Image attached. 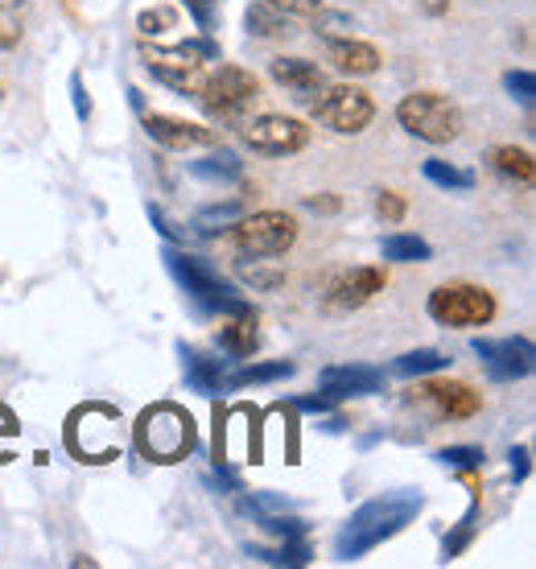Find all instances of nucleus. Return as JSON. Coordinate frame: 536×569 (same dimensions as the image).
<instances>
[{"label": "nucleus", "instance_id": "nucleus-29", "mask_svg": "<svg viewBox=\"0 0 536 569\" xmlns=\"http://www.w3.org/2000/svg\"><path fill=\"white\" fill-rule=\"evenodd\" d=\"M421 173L434 186H441V190H475V173L458 170V166H450V161H425Z\"/></svg>", "mask_w": 536, "mask_h": 569}, {"label": "nucleus", "instance_id": "nucleus-22", "mask_svg": "<svg viewBox=\"0 0 536 569\" xmlns=\"http://www.w3.org/2000/svg\"><path fill=\"white\" fill-rule=\"evenodd\" d=\"M487 161H492L495 173H504L508 182H533L536 173V161L528 149H516V144H495L492 153H487Z\"/></svg>", "mask_w": 536, "mask_h": 569}, {"label": "nucleus", "instance_id": "nucleus-18", "mask_svg": "<svg viewBox=\"0 0 536 569\" xmlns=\"http://www.w3.org/2000/svg\"><path fill=\"white\" fill-rule=\"evenodd\" d=\"M178 356H182V371H186L190 392H198V397H215V392L224 388V359L202 356V351L186 347V342L178 347Z\"/></svg>", "mask_w": 536, "mask_h": 569}, {"label": "nucleus", "instance_id": "nucleus-31", "mask_svg": "<svg viewBox=\"0 0 536 569\" xmlns=\"http://www.w3.org/2000/svg\"><path fill=\"white\" fill-rule=\"evenodd\" d=\"M483 446H446L438 455V462L441 467H454V470H475V467H483Z\"/></svg>", "mask_w": 536, "mask_h": 569}, {"label": "nucleus", "instance_id": "nucleus-6", "mask_svg": "<svg viewBox=\"0 0 536 569\" xmlns=\"http://www.w3.org/2000/svg\"><path fill=\"white\" fill-rule=\"evenodd\" d=\"M297 243V219L285 211H256L231 223V252L240 260L285 257Z\"/></svg>", "mask_w": 536, "mask_h": 569}, {"label": "nucleus", "instance_id": "nucleus-38", "mask_svg": "<svg viewBox=\"0 0 536 569\" xmlns=\"http://www.w3.org/2000/svg\"><path fill=\"white\" fill-rule=\"evenodd\" d=\"M17 42H21V26L9 9H0V50H13Z\"/></svg>", "mask_w": 536, "mask_h": 569}, {"label": "nucleus", "instance_id": "nucleus-15", "mask_svg": "<svg viewBox=\"0 0 536 569\" xmlns=\"http://www.w3.org/2000/svg\"><path fill=\"white\" fill-rule=\"evenodd\" d=\"M322 397L330 400H355V397H376L384 392V371L367 368V363H339V368H326L318 376Z\"/></svg>", "mask_w": 536, "mask_h": 569}, {"label": "nucleus", "instance_id": "nucleus-41", "mask_svg": "<svg viewBox=\"0 0 536 569\" xmlns=\"http://www.w3.org/2000/svg\"><path fill=\"white\" fill-rule=\"evenodd\" d=\"M17 417L9 413V409H0V438H17ZM0 462H9V455H4V450H0Z\"/></svg>", "mask_w": 536, "mask_h": 569}, {"label": "nucleus", "instance_id": "nucleus-19", "mask_svg": "<svg viewBox=\"0 0 536 569\" xmlns=\"http://www.w3.org/2000/svg\"><path fill=\"white\" fill-rule=\"evenodd\" d=\"M425 400L434 405V413L450 417V421H458V417H475V413H479V405H483L479 392H475L470 385H458V380L425 388Z\"/></svg>", "mask_w": 536, "mask_h": 569}, {"label": "nucleus", "instance_id": "nucleus-5", "mask_svg": "<svg viewBox=\"0 0 536 569\" xmlns=\"http://www.w3.org/2000/svg\"><path fill=\"white\" fill-rule=\"evenodd\" d=\"M67 446L83 462H108L125 450V417L112 405H83L67 421Z\"/></svg>", "mask_w": 536, "mask_h": 569}, {"label": "nucleus", "instance_id": "nucleus-35", "mask_svg": "<svg viewBox=\"0 0 536 569\" xmlns=\"http://www.w3.org/2000/svg\"><path fill=\"white\" fill-rule=\"evenodd\" d=\"M376 211H380V219H388V223H400V219H405V199H400L396 190H380Z\"/></svg>", "mask_w": 536, "mask_h": 569}, {"label": "nucleus", "instance_id": "nucleus-28", "mask_svg": "<svg viewBox=\"0 0 536 569\" xmlns=\"http://www.w3.org/2000/svg\"><path fill=\"white\" fill-rule=\"evenodd\" d=\"M244 219V202H224V207H207V211L195 214V231L198 236H215V231H227L231 223Z\"/></svg>", "mask_w": 536, "mask_h": 569}, {"label": "nucleus", "instance_id": "nucleus-3", "mask_svg": "<svg viewBox=\"0 0 536 569\" xmlns=\"http://www.w3.org/2000/svg\"><path fill=\"white\" fill-rule=\"evenodd\" d=\"M195 446V417L186 413L182 405H173V400H161L153 409H145L141 421H137V450L149 462H182Z\"/></svg>", "mask_w": 536, "mask_h": 569}, {"label": "nucleus", "instance_id": "nucleus-32", "mask_svg": "<svg viewBox=\"0 0 536 569\" xmlns=\"http://www.w3.org/2000/svg\"><path fill=\"white\" fill-rule=\"evenodd\" d=\"M504 87L512 91V100H520L524 108H533V96H536V74L533 71H508L504 74Z\"/></svg>", "mask_w": 536, "mask_h": 569}, {"label": "nucleus", "instance_id": "nucleus-45", "mask_svg": "<svg viewBox=\"0 0 536 569\" xmlns=\"http://www.w3.org/2000/svg\"><path fill=\"white\" fill-rule=\"evenodd\" d=\"M13 4H17V0H0V9H13Z\"/></svg>", "mask_w": 536, "mask_h": 569}, {"label": "nucleus", "instance_id": "nucleus-43", "mask_svg": "<svg viewBox=\"0 0 536 569\" xmlns=\"http://www.w3.org/2000/svg\"><path fill=\"white\" fill-rule=\"evenodd\" d=\"M306 207H310V211H322V214H335L343 207V202L330 199V194H318V199H306Z\"/></svg>", "mask_w": 536, "mask_h": 569}, {"label": "nucleus", "instance_id": "nucleus-2", "mask_svg": "<svg viewBox=\"0 0 536 569\" xmlns=\"http://www.w3.org/2000/svg\"><path fill=\"white\" fill-rule=\"evenodd\" d=\"M166 269H170L173 281L182 284V293L195 301L198 310L224 313V318L252 313V301L244 298L231 281H224L211 260L195 257V252H186V248H166Z\"/></svg>", "mask_w": 536, "mask_h": 569}, {"label": "nucleus", "instance_id": "nucleus-9", "mask_svg": "<svg viewBox=\"0 0 536 569\" xmlns=\"http://www.w3.org/2000/svg\"><path fill=\"white\" fill-rule=\"evenodd\" d=\"M310 116L318 124H326L330 132H339V137H355V132H364L371 120H376V103L367 91L351 83H339V87H322L318 96L310 100Z\"/></svg>", "mask_w": 536, "mask_h": 569}, {"label": "nucleus", "instance_id": "nucleus-11", "mask_svg": "<svg viewBox=\"0 0 536 569\" xmlns=\"http://www.w3.org/2000/svg\"><path fill=\"white\" fill-rule=\"evenodd\" d=\"M475 356L483 359V368L492 380L499 385H508V380H524V376H533L536 368V347L528 339H475Z\"/></svg>", "mask_w": 536, "mask_h": 569}, {"label": "nucleus", "instance_id": "nucleus-16", "mask_svg": "<svg viewBox=\"0 0 536 569\" xmlns=\"http://www.w3.org/2000/svg\"><path fill=\"white\" fill-rule=\"evenodd\" d=\"M268 74L281 87H289L301 103H310L326 87V74L318 71L314 62H306V58H272V62H268Z\"/></svg>", "mask_w": 536, "mask_h": 569}, {"label": "nucleus", "instance_id": "nucleus-25", "mask_svg": "<svg viewBox=\"0 0 536 569\" xmlns=\"http://www.w3.org/2000/svg\"><path fill=\"white\" fill-rule=\"evenodd\" d=\"M248 553L260 557V561H268V566H310L314 561V549L306 545V537H289V541H281L277 549H260V545H248Z\"/></svg>", "mask_w": 536, "mask_h": 569}, {"label": "nucleus", "instance_id": "nucleus-20", "mask_svg": "<svg viewBox=\"0 0 536 569\" xmlns=\"http://www.w3.org/2000/svg\"><path fill=\"white\" fill-rule=\"evenodd\" d=\"M260 347V330H256V318L252 313H240V318H231L227 327H219V351L231 359H248Z\"/></svg>", "mask_w": 536, "mask_h": 569}, {"label": "nucleus", "instance_id": "nucleus-8", "mask_svg": "<svg viewBox=\"0 0 536 569\" xmlns=\"http://www.w3.org/2000/svg\"><path fill=\"white\" fill-rule=\"evenodd\" d=\"M256 96H260V83H256L252 71L231 67V62H219L215 71L202 74V87H198L195 100L211 116H219V120H240L244 108H248Z\"/></svg>", "mask_w": 536, "mask_h": 569}, {"label": "nucleus", "instance_id": "nucleus-42", "mask_svg": "<svg viewBox=\"0 0 536 569\" xmlns=\"http://www.w3.org/2000/svg\"><path fill=\"white\" fill-rule=\"evenodd\" d=\"M508 458H512V479H524L528 475V446H516Z\"/></svg>", "mask_w": 536, "mask_h": 569}, {"label": "nucleus", "instance_id": "nucleus-34", "mask_svg": "<svg viewBox=\"0 0 536 569\" xmlns=\"http://www.w3.org/2000/svg\"><path fill=\"white\" fill-rule=\"evenodd\" d=\"M318 17V33L322 38H330V42H339V38H351V21L343 13H330V17H322V13H314Z\"/></svg>", "mask_w": 536, "mask_h": 569}, {"label": "nucleus", "instance_id": "nucleus-37", "mask_svg": "<svg viewBox=\"0 0 536 569\" xmlns=\"http://www.w3.org/2000/svg\"><path fill=\"white\" fill-rule=\"evenodd\" d=\"M268 4H277L285 17H314V13H322V0H268Z\"/></svg>", "mask_w": 536, "mask_h": 569}, {"label": "nucleus", "instance_id": "nucleus-14", "mask_svg": "<svg viewBox=\"0 0 536 569\" xmlns=\"http://www.w3.org/2000/svg\"><path fill=\"white\" fill-rule=\"evenodd\" d=\"M145 132L149 141H157L170 153H195V149H211L219 141V132L207 129V124H195V120H178V116H145Z\"/></svg>", "mask_w": 536, "mask_h": 569}, {"label": "nucleus", "instance_id": "nucleus-39", "mask_svg": "<svg viewBox=\"0 0 536 569\" xmlns=\"http://www.w3.org/2000/svg\"><path fill=\"white\" fill-rule=\"evenodd\" d=\"M71 96H75V112H79V120H87V116H91V100L83 96V79H79V74L71 79Z\"/></svg>", "mask_w": 536, "mask_h": 569}, {"label": "nucleus", "instance_id": "nucleus-4", "mask_svg": "<svg viewBox=\"0 0 536 569\" xmlns=\"http://www.w3.org/2000/svg\"><path fill=\"white\" fill-rule=\"evenodd\" d=\"M400 129L425 144H450L463 137V108L438 91H413L396 103Z\"/></svg>", "mask_w": 536, "mask_h": 569}, {"label": "nucleus", "instance_id": "nucleus-36", "mask_svg": "<svg viewBox=\"0 0 536 569\" xmlns=\"http://www.w3.org/2000/svg\"><path fill=\"white\" fill-rule=\"evenodd\" d=\"M186 9L195 13V21L202 26V33H211L215 13H219V0H186Z\"/></svg>", "mask_w": 536, "mask_h": 569}, {"label": "nucleus", "instance_id": "nucleus-10", "mask_svg": "<svg viewBox=\"0 0 536 569\" xmlns=\"http://www.w3.org/2000/svg\"><path fill=\"white\" fill-rule=\"evenodd\" d=\"M244 141L252 153H265V157H294L301 153L306 144H310V129L294 120V116H277V112H265V116H252V120H244Z\"/></svg>", "mask_w": 536, "mask_h": 569}, {"label": "nucleus", "instance_id": "nucleus-40", "mask_svg": "<svg viewBox=\"0 0 536 569\" xmlns=\"http://www.w3.org/2000/svg\"><path fill=\"white\" fill-rule=\"evenodd\" d=\"M294 405H297V409H301V413H326V409H330L335 400L322 397V392H318V397H301V400H294Z\"/></svg>", "mask_w": 536, "mask_h": 569}, {"label": "nucleus", "instance_id": "nucleus-21", "mask_svg": "<svg viewBox=\"0 0 536 569\" xmlns=\"http://www.w3.org/2000/svg\"><path fill=\"white\" fill-rule=\"evenodd\" d=\"M186 170L195 173V178H202V182H240L244 161L231 153V149H215V153H207L202 161H190Z\"/></svg>", "mask_w": 536, "mask_h": 569}, {"label": "nucleus", "instance_id": "nucleus-33", "mask_svg": "<svg viewBox=\"0 0 536 569\" xmlns=\"http://www.w3.org/2000/svg\"><path fill=\"white\" fill-rule=\"evenodd\" d=\"M173 9H145L141 17H137V26H141V33L145 38H161L166 29H173Z\"/></svg>", "mask_w": 536, "mask_h": 569}, {"label": "nucleus", "instance_id": "nucleus-27", "mask_svg": "<svg viewBox=\"0 0 536 569\" xmlns=\"http://www.w3.org/2000/svg\"><path fill=\"white\" fill-rule=\"evenodd\" d=\"M450 368V359L434 351V347H421V351H409V356H400L393 363L396 376H429V371H446Z\"/></svg>", "mask_w": 536, "mask_h": 569}, {"label": "nucleus", "instance_id": "nucleus-26", "mask_svg": "<svg viewBox=\"0 0 536 569\" xmlns=\"http://www.w3.org/2000/svg\"><path fill=\"white\" fill-rule=\"evenodd\" d=\"M244 26H248L252 38H277V33H289V17L277 4L256 0V4H248V13H244Z\"/></svg>", "mask_w": 536, "mask_h": 569}, {"label": "nucleus", "instance_id": "nucleus-30", "mask_svg": "<svg viewBox=\"0 0 536 569\" xmlns=\"http://www.w3.org/2000/svg\"><path fill=\"white\" fill-rule=\"evenodd\" d=\"M475 525H479V508H475V503H470V512L463 516V525H458V532H454V537H446V545H441V561H454V557L463 553L466 545H470V537H475Z\"/></svg>", "mask_w": 536, "mask_h": 569}, {"label": "nucleus", "instance_id": "nucleus-23", "mask_svg": "<svg viewBox=\"0 0 536 569\" xmlns=\"http://www.w3.org/2000/svg\"><path fill=\"white\" fill-rule=\"evenodd\" d=\"M380 257L388 264H421V260L434 257V248L421 240V236H409V231H396V236H384Z\"/></svg>", "mask_w": 536, "mask_h": 569}, {"label": "nucleus", "instance_id": "nucleus-1", "mask_svg": "<svg viewBox=\"0 0 536 569\" xmlns=\"http://www.w3.org/2000/svg\"><path fill=\"white\" fill-rule=\"evenodd\" d=\"M421 508H425V496L413 491V487L384 491V496L359 503L351 512V520L335 537V561H343V566L347 561H364L371 549H380L384 541H393L396 532H405L421 516Z\"/></svg>", "mask_w": 536, "mask_h": 569}, {"label": "nucleus", "instance_id": "nucleus-17", "mask_svg": "<svg viewBox=\"0 0 536 569\" xmlns=\"http://www.w3.org/2000/svg\"><path fill=\"white\" fill-rule=\"evenodd\" d=\"M330 62L339 67L343 74H351V79H364V74H376L380 71V50L371 42H359V38H339V42H330Z\"/></svg>", "mask_w": 536, "mask_h": 569}, {"label": "nucleus", "instance_id": "nucleus-7", "mask_svg": "<svg viewBox=\"0 0 536 569\" xmlns=\"http://www.w3.org/2000/svg\"><path fill=\"white\" fill-rule=\"evenodd\" d=\"M425 310H429V318L438 327L475 330V327H487L495 318V298L492 289H483V284L454 281V284H438L429 293V301H425Z\"/></svg>", "mask_w": 536, "mask_h": 569}, {"label": "nucleus", "instance_id": "nucleus-44", "mask_svg": "<svg viewBox=\"0 0 536 569\" xmlns=\"http://www.w3.org/2000/svg\"><path fill=\"white\" fill-rule=\"evenodd\" d=\"M421 9H425L429 17H441L446 9H450V0H421Z\"/></svg>", "mask_w": 536, "mask_h": 569}, {"label": "nucleus", "instance_id": "nucleus-24", "mask_svg": "<svg viewBox=\"0 0 536 569\" xmlns=\"http://www.w3.org/2000/svg\"><path fill=\"white\" fill-rule=\"evenodd\" d=\"M294 363H285V359H272V363H248L240 368L236 376H224V388H252V385H272V380H289L294 376Z\"/></svg>", "mask_w": 536, "mask_h": 569}, {"label": "nucleus", "instance_id": "nucleus-13", "mask_svg": "<svg viewBox=\"0 0 536 569\" xmlns=\"http://www.w3.org/2000/svg\"><path fill=\"white\" fill-rule=\"evenodd\" d=\"M384 284H388V272L376 269V264L343 269L335 281L326 284V310H359L376 293H384Z\"/></svg>", "mask_w": 536, "mask_h": 569}, {"label": "nucleus", "instance_id": "nucleus-12", "mask_svg": "<svg viewBox=\"0 0 536 569\" xmlns=\"http://www.w3.org/2000/svg\"><path fill=\"white\" fill-rule=\"evenodd\" d=\"M145 67L153 71V79H161L166 87H173L178 96H198V87H202V58L195 50H186V46H153V50H145Z\"/></svg>", "mask_w": 536, "mask_h": 569}]
</instances>
